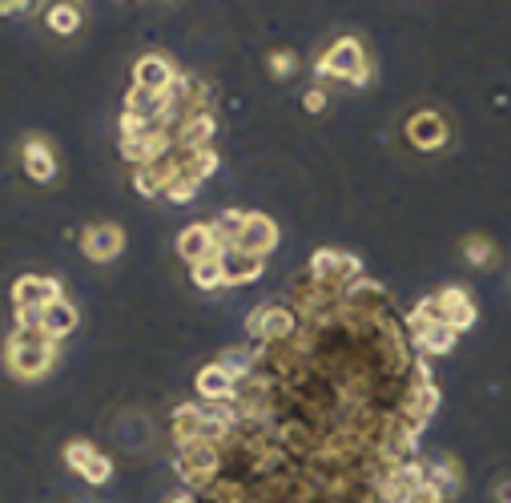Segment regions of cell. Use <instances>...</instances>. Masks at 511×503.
Here are the masks:
<instances>
[{
    "label": "cell",
    "mask_w": 511,
    "mask_h": 503,
    "mask_svg": "<svg viewBox=\"0 0 511 503\" xmlns=\"http://www.w3.org/2000/svg\"><path fill=\"white\" fill-rule=\"evenodd\" d=\"M407 142L415 149H439L447 142V121L439 113H431V109H423V113H415L407 121Z\"/></svg>",
    "instance_id": "12"
},
{
    "label": "cell",
    "mask_w": 511,
    "mask_h": 503,
    "mask_svg": "<svg viewBox=\"0 0 511 503\" xmlns=\"http://www.w3.org/2000/svg\"><path fill=\"white\" fill-rule=\"evenodd\" d=\"M49 29L57 36H69L81 29V8L77 5H53L49 8Z\"/></svg>",
    "instance_id": "20"
},
{
    "label": "cell",
    "mask_w": 511,
    "mask_h": 503,
    "mask_svg": "<svg viewBox=\"0 0 511 503\" xmlns=\"http://www.w3.org/2000/svg\"><path fill=\"white\" fill-rule=\"evenodd\" d=\"M193 387H198V399H201V403H230V399H234V390H238V383L218 367V362L201 367V370H198V383H193Z\"/></svg>",
    "instance_id": "16"
},
{
    "label": "cell",
    "mask_w": 511,
    "mask_h": 503,
    "mask_svg": "<svg viewBox=\"0 0 511 503\" xmlns=\"http://www.w3.org/2000/svg\"><path fill=\"white\" fill-rule=\"evenodd\" d=\"M306 274L334 286V291H350V286L362 278V262L355 254H342V250H314Z\"/></svg>",
    "instance_id": "4"
},
{
    "label": "cell",
    "mask_w": 511,
    "mask_h": 503,
    "mask_svg": "<svg viewBox=\"0 0 511 503\" xmlns=\"http://www.w3.org/2000/svg\"><path fill=\"white\" fill-rule=\"evenodd\" d=\"M319 77H339L347 81V85H367L370 81V61L367 53H362V44L355 41V36H342V41L330 44L327 57H319Z\"/></svg>",
    "instance_id": "3"
},
{
    "label": "cell",
    "mask_w": 511,
    "mask_h": 503,
    "mask_svg": "<svg viewBox=\"0 0 511 503\" xmlns=\"http://www.w3.org/2000/svg\"><path fill=\"white\" fill-rule=\"evenodd\" d=\"M270 69H274V77H294L299 57H294V53H286V49H278V53H270Z\"/></svg>",
    "instance_id": "26"
},
{
    "label": "cell",
    "mask_w": 511,
    "mask_h": 503,
    "mask_svg": "<svg viewBox=\"0 0 511 503\" xmlns=\"http://www.w3.org/2000/svg\"><path fill=\"white\" fill-rule=\"evenodd\" d=\"M439 306H443V326H451L455 334L467 330V326L476 322V306H471V298L463 291H443Z\"/></svg>",
    "instance_id": "17"
},
{
    "label": "cell",
    "mask_w": 511,
    "mask_h": 503,
    "mask_svg": "<svg viewBox=\"0 0 511 503\" xmlns=\"http://www.w3.org/2000/svg\"><path fill=\"white\" fill-rule=\"evenodd\" d=\"M77 322H81V314H77V306L69 302V298H57V302H49L41 311V330L49 334V339H57L64 342L73 330H77Z\"/></svg>",
    "instance_id": "15"
},
{
    "label": "cell",
    "mask_w": 511,
    "mask_h": 503,
    "mask_svg": "<svg viewBox=\"0 0 511 503\" xmlns=\"http://www.w3.org/2000/svg\"><path fill=\"white\" fill-rule=\"evenodd\" d=\"M241 226H246V210H226L221 218H213V230H218V242H221V250L226 246H234L238 234H241Z\"/></svg>",
    "instance_id": "21"
},
{
    "label": "cell",
    "mask_w": 511,
    "mask_h": 503,
    "mask_svg": "<svg viewBox=\"0 0 511 503\" xmlns=\"http://www.w3.org/2000/svg\"><path fill=\"white\" fill-rule=\"evenodd\" d=\"M57 350H61V342L49 339L44 330H13L8 350H5V362H8V370H13L16 379L33 383V379L49 375V367L57 362Z\"/></svg>",
    "instance_id": "1"
},
{
    "label": "cell",
    "mask_w": 511,
    "mask_h": 503,
    "mask_svg": "<svg viewBox=\"0 0 511 503\" xmlns=\"http://www.w3.org/2000/svg\"><path fill=\"white\" fill-rule=\"evenodd\" d=\"M109 475H113V459H109L105 451H97L93 459L81 468V479L93 483V488H101V483H109Z\"/></svg>",
    "instance_id": "23"
},
{
    "label": "cell",
    "mask_w": 511,
    "mask_h": 503,
    "mask_svg": "<svg viewBox=\"0 0 511 503\" xmlns=\"http://www.w3.org/2000/svg\"><path fill=\"white\" fill-rule=\"evenodd\" d=\"M21 162H25V173H29L33 182H53L57 178V153H53V145L44 142V137H29V142H25Z\"/></svg>",
    "instance_id": "13"
},
{
    "label": "cell",
    "mask_w": 511,
    "mask_h": 503,
    "mask_svg": "<svg viewBox=\"0 0 511 503\" xmlns=\"http://www.w3.org/2000/svg\"><path fill=\"white\" fill-rule=\"evenodd\" d=\"M178 81V69H173L170 57H162V53H145L142 61L133 64V85L137 89H150V93H165Z\"/></svg>",
    "instance_id": "10"
},
{
    "label": "cell",
    "mask_w": 511,
    "mask_h": 503,
    "mask_svg": "<svg viewBox=\"0 0 511 503\" xmlns=\"http://www.w3.org/2000/svg\"><path fill=\"white\" fill-rule=\"evenodd\" d=\"M218 262H221V278H226V286H246V282H254V278H262V258H250V254H241V250L234 246H226L218 254Z\"/></svg>",
    "instance_id": "14"
},
{
    "label": "cell",
    "mask_w": 511,
    "mask_h": 503,
    "mask_svg": "<svg viewBox=\"0 0 511 503\" xmlns=\"http://www.w3.org/2000/svg\"><path fill=\"white\" fill-rule=\"evenodd\" d=\"M455 339H459V334L439 322V326H431V330H423L419 339H415V347H419L423 355H447V350L455 347Z\"/></svg>",
    "instance_id": "19"
},
{
    "label": "cell",
    "mask_w": 511,
    "mask_h": 503,
    "mask_svg": "<svg viewBox=\"0 0 511 503\" xmlns=\"http://www.w3.org/2000/svg\"><path fill=\"white\" fill-rule=\"evenodd\" d=\"M190 278H193V286H198V291H218V286H226L218 258H206V262L190 266Z\"/></svg>",
    "instance_id": "22"
},
{
    "label": "cell",
    "mask_w": 511,
    "mask_h": 503,
    "mask_svg": "<svg viewBox=\"0 0 511 503\" xmlns=\"http://www.w3.org/2000/svg\"><path fill=\"white\" fill-rule=\"evenodd\" d=\"M246 330H250V339L258 342V347H270V342H286L294 330H299V319H294V311L290 306H262V311H254L246 319Z\"/></svg>",
    "instance_id": "5"
},
{
    "label": "cell",
    "mask_w": 511,
    "mask_h": 503,
    "mask_svg": "<svg viewBox=\"0 0 511 503\" xmlns=\"http://www.w3.org/2000/svg\"><path fill=\"white\" fill-rule=\"evenodd\" d=\"M463 254H467L471 258V262H476V266H483V262H487V258H491V242L487 238H467V246H463Z\"/></svg>",
    "instance_id": "28"
},
{
    "label": "cell",
    "mask_w": 511,
    "mask_h": 503,
    "mask_svg": "<svg viewBox=\"0 0 511 503\" xmlns=\"http://www.w3.org/2000/svg\"><path fill=\"white\" fill-rule=\"evenodd\" d=\"M403 503H443V491L435 488L431 479H423L415 491H407V499H403Z\"/></svg>",
    "instance_id": "27"
},
{
    "label": "cell",
    "mask_w": 511,
    "mask_h": 503,
    "mask_svg": "<svg viewBox=\"0 0 511 503\" xmlns=\"http://www.w3.org/2000/svg\"><path fill=\"white\" fill-rule=\"evenodd\" d=\"M213 133H218V113H213V109H201V113H190L173 129V145L178 149H210Z\"/></svg>",
    "instance_id": "11"
},
{
    "label": "cell",
    "mask_w": 511,
    "mask_h": 503,
    "mask_svg": "<svg viewBox=\"0 0 511 503\" xmlns=\"http://www.w3.org/2000/svg\"><path fill=\"white\" fill-rule=\"evenodd\" d=\"M178 254H182L185 266H198V262H206V258H218L221 242H218L213 222H193V226H185L178 234Z\"/></svg>",
    "instance_id": "6"
},
{
    "label": "cell",
    "mask_w": 511,
    "mask_h": 503,
    "mask_svg": "<svg viewBox=\"0 0 511 503\" xmlns=\"http://www.w3.org/2000/svg\"><path fill=\"white\" fill-rule=\"evenodd\" d=\"M278 246V226L266 213H246V226H241V234L234 242V250H241V254H250V258H262L266 262V254Z\"/></svg>",
    "instance_id": "7"
},
{
    "label": "cell",
    "mask_w": 511,
    "mask_h": 503,
    "mask_svg": "<svg viewBox=\"0 0 511 503\" xmlns=\"http://www.w3.org/2000/svg\"><path fill=\"white\" fill-rule=\"evenodd\" d=\"M170 503H206V499H201L198 491H182V496H173Z\"/></svg>",
    "instance_id": "30"
},
{
    "label": "cell",
    "mask_w": 511,
    "mask_h": 503,
    "mask_svg": "<svg viewBox=\"0 0 511 503\" xmlns=\"http://www.w3.org/2000/svg\"><path fill=\"white\" fill-rule=\"evenodd\" d=\"M162 109H165V93H150V89L129 85V93H125V117L162 121Z\"/></svg>",
    "instance_id": "18"
},
{
    "label": "cell",
    "mask_w": 511,
    "mask_h": 503,
    "mask_svg": "<svg viewBox=\"0 0 511 503\" xmlns=\"http://www.w3.org/2000/svg\"><path fill=\"white\" fill-rule=\"evenodd\" d=\"M121 246H125V234H121V226H113V222H97V226H89L81 234V254L89 262H113L121 254Z\"/></svg>",
    "instance_id": "9"
},
{
    "label": "cell",
    "mask_w": 511,
    "mask_h": 503,
    "mask_svg": "<svg viewBox=\"0 0 511 503\" xmlns=\"http://www.w3.org/2000/svg\"><path fill=\"white\" fill-rule=\"evenodd\" d=\"M302 109H306V113H322V109H327V93H322V89H310V93L302 97Z\"/></svg>",
    "instance_id": "29"
},
{
    "label": "cell",
    "mask_w": 511,
    "mask_h": 503,
    "mask_svg": "<svg viewBox=\"0 0 511 503\" xmlns=\"http://www.w3.org/2000/svg\"><path fill=\"white\" fill-rule=\"evenodd\" d=\"M57 298H64L57 278L29 274V278H16V286H13V306L16 311H44V306L57 302Z\"/></svg>",
    "instance_id": "8"
},
{
    "label": "cell",
    "mask_w": 511,
    "mask_h": 503,
    "mask_svg": "<svg viewBox=\"0 0 511 503\" xmlns=\"http://www.w3.org/2000/svg\"><path fill=\"white\" fill-rule=\"evenodd\" d=\"M173 468H178L185 488L206 491L210 483L218 479V471H221V447L210 443V439L182 443V447H178V459H173Z\"/></svg>",
    "instance_id": "2"
},
{
    "label": "cell",
    "mask_w": 511,
    "mask_h": 503,
    "mask_svg": "<svg viewBox=\"0 0 511 503\" xmlns=\"http://www.w3.org/2000/svg\"><path fill=\"white\" fill-rule=\"evenodd\" d=\"M198 190H201V182H193V178H178V182L165 185L162 198H165V202H173V206H185V202L198 198Z\"/></svg>",
    "instance_id": "24"
},
{
    "label": "cell",
    "mask_w": 511,
    "mask_h": 503,
    "mask_svg": "<svg viewBox=\"0 0 511 503\" xmlns=\"http://www.w3.org/2000/svg\"><path fill=\"white\" fill-rule=\"evenodd\" d=\"M93 455H97V447H93L89 439H73V443H64V463H69V468L77 471V475H81V468H85Z\"/></svg>",
    "instance_id": "25"
}]
</instances>
